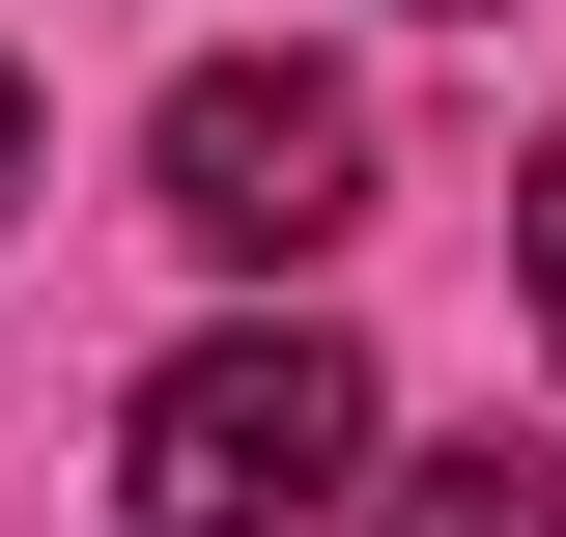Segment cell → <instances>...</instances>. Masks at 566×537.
I'll return each mask as SVG.
<instances>
[{
	"label": "cell",
	"instance_id": "cell-5",
	"mask_svg": "<svg viewBox=\"0 0 566 537\" xmlns=\"http://www.w3.org/2000/svg\"><path fill=\"white\" fill-rule=\"evenodd\" d=\"M0 199H29V85H0Z\"/></svg>",
	"mask_w": 566,
	"mask_h": 537
},
{
	"label": "cell",
	"instance_id": "cell-3",
	"mask_svg": "<svg viewBox=\"0 0 566 537\" xmlns=\"http://www.w3.org/2000/svg\"><path fill=\"white\" fill-rule=\"evenodd\" d=\"M397 537H566L538 453H397Z\"/></svg>",
	"mask_w": 566,
	"mask_h": 537
},
{
	"label": "cell",
	"instance_id": "cell-1",
	"mask_svg": "<svg viewBox=\"0 0 566 537\" xmlns=\"http://www.w3.org/2000/svg\"><path fill=\"white\" fill-rule=\"evenodd\" d=\"M368 481V368L312 312H255V339H170L142 368V424H114V509L142 537H312Z\"/></svg>",
	"mask_w": 566,
	"mask_h": 537
},
{
	"label": "cell",
	"instance_id": "cell-2",
	"mask_svg": "<svg viewBox=\"0 0 566 537\" xmlns=\"http://www.w3.org/2000/svg\"><path fill=\"white\" fill-rule=\"evenodd\" d=\"M142 170H170L199 255H340V227H368V85L340 57H199Z\"/></svg>",
	"mask_w": 566,
	"mask_h": 537
},
{
	"label": "cell",
	"instance_id": "cell-4",
	"mask_svg": "<svg viewBox=\"0 0 566 537\" xmlns=\"http://www.w3.org/2000/svg\"><path fill=\"white\" fill-rule=\"evenodd\" d=\"M510 255H538V339H566V170H538V199H510Z\"/></svg>",
	"mask_w": 566,
	"mask_h": 537
}]
</instances>
